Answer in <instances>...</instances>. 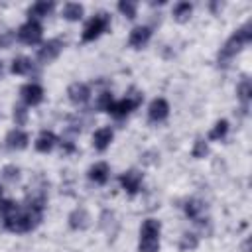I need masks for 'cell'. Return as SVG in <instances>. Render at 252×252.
Instances as JSON below:
<instances>
[{
	"label": "cell",
	"mask_w": 252,
	"mask_h": 252,
	"mask_svg": "<svg viewBox=\"0 0 252 252\" xmlns=\"http://www.w3.org/2000/svg\"><path fill=\"white\" fill-rule=\"evenodd\" d=\"M65 47V41L61 37H51L47 39L39 49H37V61L39 63H51L59 57V53L63 51Z\"/></svg>",
	"instance_id": "6"
},
{
	"label": "cell",
	"mask_w": 252,
	"mask_h": 252,
	"mask_svg": "<svg viewBox=\"0 0 252 252\" xmlns=\"http://www.w3.org/2000/svg\"><path fill=\"white\" fill-rule=\"evenodd\" d=\"M126 98H130V100L134 102V106L138 108V106L142 104V100H144V94H142V91H138V89H134V87H132V89L128 91V94H126Z\"/></svg>",
	"instance_id": "32"
},
{
	"label": "cell",
	"mask_w": 252,
	"mask_h": 252,
	"mask_svg": "<svg viewBox=\"0 0 252 252\" xmlns=\"http://www.w3.org/2000/svg\"><path fill=\"white\" fill-rule=\"evenodd\" d=\"M159 232L161 224L158 219H146L140 226L138 252H159Z\"/></svg>",
	"instance_id": "3"
},
{
	"label": "cell",
	"mask_w": 252,
	"mask_h": 252,
	"mask_svg": "<svg viewBox=\"0 0 252 252\" xmlns=\"http://www.w3.org/2000/svg\"><path fill=\"white\" fill-rule=\"evenodd\" d=\"M43 219V209L37 207H20L16 215H12L8 220H4L2 224L10 230V232H30L33 230Z\"/></svg>",
	"instance_id": "1"
},
{
	"label": "cell",
	"mask_w": 252,
	"mask_h": 252,
	"mask_svg": "<svg viewBox=\"0 0 252 252\" xmlns=\"http://www.w3.org/2000/svg\"><path fill=\"white\" fill-rule=\"evenodd\" d=\"M112 138H114L112 128L110 126H102V128L94 130V134H93V148L96 152H104L112 144Z\"/></svg>",
	"instance_id": "13"
},
{
	"label": "cell",
	"mask_w": 252,
	"mask_h": 252,
	"mask_svg": "<svg viewBox=\"0 0 252 252\" xmlns=\"http://www.w3.org/2000/svg\"><path fill=\"white\" fill-rule=\"evenodd\" d=\"M63 18L65 20H69V22H77V20H81L83 18V14H85V8H83V4H79V2H67L65 6H63Z\"/></svg>",
	"instance_id": "20"
},
{
	"label": "cell",
	"mask_w": 252,
	"mask_h": 252,
	"mask_svg": "<svg viewBox=\"0 0 252 252\" xmlns=\"http://www.w3.org/2000/svg\"><path fill=\"white\" fill-rule=\"evenodd\" d=\"M2 191H4V189H2V183H0V199H2Z\"/></svg>",
	"instance_id": "34"
},
{
	"label": "cell",
	"mask_w": 252,
	"mask_h": 252,
	"mask_svg": "<svg viewBox=\"0 0 252 252\" xmlns=\"http://www.w3.org/2000/svg\"><path fill=\"white\" fill-rule=\"evenodd\" d=\"M183 211H185V215H187L191 220H199L201 215H203V211H205V205H203V201H199V199H189V201H185Z\"/></svg>",
	"instance_id": "21"
},
{
	"label": "cell",
	"mask_w": 252,
	"mask_h": 252,
	"mask_svg": "<svg viewBox=\"0 0 252 252\" xmlns=\"http://www.w3.org/2000/svg\"><path fill=\"white\" fill-rule=\"evenodd\" d=\"M87 175H89L91 181H94V183H98V185H104V183L108 181V177H110V167H108L106 161H96V163H93V165L89 167Z\"/></svg>",
	"instance_id": "16"
},
{
	"label": "cell",
	"mask_w": 252,
	"mask_h": 252,
	"mask_svg": "<svg viewBox=\"0 0 252 252\" xmlns=\"http://www.w3.org/2000/svg\"><path fill=\"white\" fill-rule=\"evenodd\" d=\"M57 144V136L51 132V130H41L39 136L35 138V150L41 152V154H47L55 148Z\"/></svg>",
	"instance_id": "17"
},
{
	"label": "cell",
	"mask_w": 252,
	"mask_h": 252,
	"mask_svg": "<svg viewBox=\"0 0 252 252\" xmlns=\"http://www.w3.org/2000/svg\"><path fill=\"white\" fill-rule=\"evenodd\" d=\"M199 246V236L195 232H183L181 240H179V250L187 252V250H195Z\"/></svg>",
	"instance_id": "25"
},
{
	"label": "cell",
	"mask_w": 252,
	"mask_h": 252,
	"mask_svg": "<svg viewBox=\"0 0 252 252\" xmlns=\"http://www.w3.org/2000/svg\"><path fill=\"white\" fill-rule=\"evenodd\" d=\"M43 87L39 83H26L22 89H20V96L22 100L28 104V106H35L43 100Z\"/></svg>",
	"instance_id": "8"
},
{
	"label": "cell",
	"mask_w": 252,
	"mask_h": 252,
	"mask_svg": "<svg viewBox=\"0 0 252 252\" xmlns=\"http://www.w3.org/2000/svg\"><path fill=\"white\" fill-rule=\"evenodd\" d=\"M142 179H144V175H142L138 169H128V171H124V173L118 177L122 189H124L128 195H136V193L140 191Z\"/></svg>",
	"instance_id": "7"
},
{
	"label": "cell",
	"mask_w": 252,
	"mask_h": 252,
	"mask_svg": "<svg viewBox=\"0 0 252 252\" xmlns=\"http://www.w3.org/2000/svg\"><path fill=\"white\" fill-rule=\"evenodd\" d=\"M112 100H114V98H112V93H110V91H102V93L98 94V98H96V108L106 112V108L112 104Z\"/></svg>",
	"instance_id": "31"
},
{
	"label": "cell",
	"mask_w": 252,
	"mask_h": 252,
	"mask_svg": "<svg viewBox=\"0 0 252 252\" xmlns=\"http://www.w3.org/2000/svg\"><path fill=\"white\" fill-rule=\"evenodd\" d=\"M118 10H120L128 20H134V18H136V10H138V4H136V2H130V0H120V2H118Z\"/></svg>",
	"instance_id": "27"
},
{
	"label": "cell",
	"mask_w": 252,
	"mask_h": 252,
	"mask_svg": "<svg viewBox=\"0 0 252 252\" xmlns=\"http://www.w3.org/2000/svg\"><path fill=\"white\" fill-rule=\"evenodd\" d=\"M191 14H193V6H191L189 2H177V4L173 6V20L179 22V24L189 22Z\"/></svg>",
	"instance_id": "22"
},
{
	"label": "cell",
	"mask_w": 252,
	"mask_h": 252,
	"mask_svg": "<svg viewBox=\"0 0 252 252\" xmlns=\"http://www.w3.org/2000/svg\"><path fill=\"white\" fill-rule=\"evenodd\" d=\"M16 35H18V39H20L22 43H26V45H35V43H39L41 37H43V28H41V24H39L37 20H30V18H28V22H24V24L18 28Z\"/></svg>",
	"instance_id": "5"
},
{
	"label": "cell",
	"mask_w": 252,
	"mask_h": 252,
	"mask_svg": "<svg viewBox=\"0 0 252 252\" xmlns=\"http://www.w3.org/2000/svg\"><path fill=\"white\" fill-rule=\"evenodd\" d=\"M18 209H20V205L16 201H12V199H0V219H2V222L8 220L12 215H16Z\"/></svg>",
	"instance_id": "24"
},
{
	"label": "cell",
	"mask_w": 252,
	"mask_h": 252,
	"mask_svg": "<svg viewBox=\"0 0 252 252\" xmlns=\"http://www.w3.org/2000/svg\"><path fill=\"white\" fill-rule=\"evenodd\" d=\"M12 118H14L16 126H26V122H28V108L22 106V104H16L14 112H12Z\"/></svg>",
	"instance_id": "29"
},
{
	"label": "cell",
	"mask_w": 252,
	"mask_h": 252,
	"mask_svg": "<svg viewBox=\"0 0 252 252\" xmlns=\"http://www.w3.org/2000/svg\"><path fill=\"white\" fill-rule=\"evenodd\" d=\"M0 71H2V63H0Z\"/></svg>",
	"instance_id": "35"
},
{
	"label": "cell",
	"mask_w": 252,
	"mask_h": 252,
	"mask_svg": "<svg viewBox=\"0 0 252 252\" xmlns=\"http://www.w3.org/2000/svg\"><path fill=\"white\" fill-rule=\"evenodd\" d=\"M67 220H69V226H71L73 230H85V228H89V224H91V215L87 213V209L79 207V209H75V211L69 213Z\"/></svg>",
	"instance_id": "14"
},
{
	"label": "cell",
	"mask_w": 252,
	"mask_h": 252,
	"mask_svg": "<svg viewBox=\"0 0 252 252\" xmlns=\"http://www.w3.org/2000/svg\"><path fill=\"white\" fill-rule=\"evenodd\" d=\"M28 144H30V136L22 128H14L6 134V148L10 150H26Z\"/></svg>",
	"instance_id": "12"
},
{
	"label": "cell",
	"mask_w": 252,
	"mask_h": 252,
	"mask_svg": "<svg viewBox=\"0 0 252 252\" xmlns=\"http://www.w3.org/2000/svg\"><path fill=\"white\" fill-rule=\"evenodd\" d=\"M207 154H209V144H207V140L197 138V140H195V144H193L191 156H193V158H197V159H201V158H205Z\"/></svg>",
	"instance_id": "28"
},
{
	"label": "cell",
	"mask_w": 252,
	"mask_h": 252,
	"mask_svg": "<svg viewBox=\"0 0 252 252\" xmlns=\"http://www.w3.org/2000/svg\"><path fill=\"white\" fill-rule=\"evenodd\" d=\"M14 39H16V33H12V32H2V33H0V49L10 47Z\"/></svg>",
	"instance_id": "33"
},
{
	"label": "cell",
	"mask_w": 252,
	"mask_h": 252,
	"mask_svg": "<svg viewBox=\"0 0 252 252\" xmlns=\"http://www.w3.org/2000/svg\"><path fill=\"white\" fill-rule=\"evenodd\" d=\"M134 108H136L134 102H132L130 98L124 96V98H120V100H112V104L106 108V112H108L110 116H114V118L120 120V118H126Z\"/></svg>",
	"instance_id": "15"
},
{
	"label": "cell",
	"mask_w": 252,
	"mask_h": 252,
	"mask_svg": "<svg viewBox=\"0 0 252 252\" xmlns=\"http://www.w3.org/2000/svg\"><path fill=\"white\" fill-rule=\"evenodd\" d=\"M2 177H4L6 181H10V183H16V181L20 179V167L14 165V163L4 165V167H2Z\"/></svg>",
	"instance_id": "30"
},
{
	"label": "cell",
	"mask_w": 252,
	"mask_h": 252,
	"mask_svg": "<svg viewBox=\"0 0 252 252\" xmlns=\"http://www.w3.org/2000/svg\"><path fill=\"white\" fill-rule=\"evenodd\" d=\"M67 96L73 104L79 106V104H85L91 98V89L85 83H71L69 89H67Z\"/></svg>",
	"instance_id": "11"
},
{
	"label": "cell",
	"mask_w": 252,
	"mask_h": 252,
	"mask_svg": "<svg viewBox=\"0 0 252 252\" xmlns=\"http://www.w3.org/2000/svg\"><path fill=\"white\" fill-rule=\"evenodd\" d=\"M236 96H238V100L242 102V106L248 108V102H250V98H252V83H250V79H242V81L238 83V87H236Z\"/></svg>",
	"instance_id": "23"
},
{
	"label": "cell",
	"mask_w": 252,
	"mask_h": 252,
	"mask_svg": "<svg viewBox=\"0 0 252 252\" xmlns=\"http://www.w3.org/2000/svg\"><path fill=\"white\" fill-rule=\"evenodd\" d=\"M226 132H228V122L224 118L217 120L215 126L211 128V132H209V140H222L226 136Z\"/></svg>",
	"instance_id": "26"
},
{
	"label": "cell",
	"mask_w": 252,
	"mask_h": 252,
	"mask_svg": "<svg viewBox=\"0 0 252 252\" xmlns=\"http://www.w3.org/2000/svg\"><path fill=\"white\" fill-rule=\"evenodd\" d=\"M152 37V28L150 26H136L130 35H128V45L134 49H142Z\"/></svg>",
	"instance_id": "10"
},
{
	"label": "cell",
	"mask_w": 252,
	"mask_h": 252,
	"mask_svg": "<svg viewBox=\"0 0 252 252\" xmlns=\"http://www.w3.org/2000/svg\"><path fill=\"white\" fill-rule=\"evenodd\" d=\"M10 71H12L14 75H28V73L33 71V61H32L30 57H26V55H20V57H16V59L12 61Z\"/></svg>",
	"instance_id": "19"
},
{
	"label": "cell",
	"mask_w": 252,
	"mask_h": 252,
	"mask_svg": "<svg viewBox=\"0 0 252 252\" xmlns=\"http://www.w3.org/2000/svg\"><path fill=\"white\" fill-rule=\"evenodd\" d=\"M248 41H252V22H246L226 39V43L219 51V65H226Z\"/></svg>",
	"instance_id": "2"
},
{
	"label": "cell",
	"mask_w": 252,
	"mask_h": 252,
	"mask_svg": "<svg viewBox=\"0 0 252 252\" xmlns=\"http://www.w3.org/2000/svg\"><path fill=\"white\" fill-rule=\"evenodd\" d=\"M110 26V16L106 12H98L94 14L83 28V33H81V39L83 41H94L96 37H100Z\"/></svg>",
	"instance_id": "4"
},
{
	"label": "cell",
	"mask_w": 252,
	"mask_h": 252,
	"mask_svg": "<svg viewBox=\"0 0 252 252\" xmlns=\"http://www.w3.org/2000/svg\"><path fill=\"white\" fill-rule=\"evenodd\" d=\"M53 8H55L53 2H45V0H41V2H35V4L30 6L28 16H30V20H37V22H39V18L49 16V14L53 12Z\"/></svg>",
	"instance_id": "18"
},
{
	"label": "cell",
	"mask_w": 252,
	"mask_h": 252,
	"mask_svg": "<svg viewBox=\"0 0 252 252\" xmlns=\"http://www.w3.org/2000/svg\"><path fill=\"white\" fill-rule=\"evenodd\" d=\"M167 114H169V102L165 98L159 96V98H154L150 102V106H148V120L150 122H161L167 118Z\"/></svg>",
	"instance_id": "9"
}]
</instances>
